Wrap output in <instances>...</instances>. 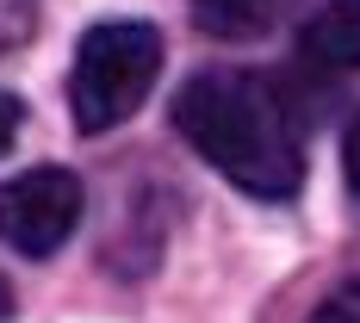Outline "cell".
<instances>
[{"label": "cell", "instance_id": "obj_6", "mask_svg": "<svg viewBox=\"0 0 360 323\" xmlns=\"http://www.w3.org/2000/svg\"><path fill=\"white\" fill-rule=\"evenodd\" d=\"M37 0H0V50H13V44H25L32 37V13Z\"/></svg>", "mask_w": 360, "mask_h": 323}, {"label": "cell", "instance_id": "obj_8", "mask_svg": "<svg viewBox=\"0 0 360 323\" xmlns=\"http://www.w3.org/2000/svg\"><path fill=\"white\" fill-rule=\"evenodd\" d=\"M342 175H348V186H354V199H360V118L348 125V137H342Z\"/></svg>", "mask_w": 360, "mask_h": 323}, {"label": "cell", "instance_id": "obj_3", "mask_svg": "<svg viewBox=\"0 0 360 323\" xmlns=\"http://www.w3.org/2000/svg\"><path fill=\"white\" fill-rule=\"evenodd\" d=\"M81 224V180L69 168H25L0 180V243L19 255H56Z\"/></svg>", "mask_w": 360, "mask_h": 323}, {"label": "cell", "instance_id": "obj_9", "mask_svg": "<svg viewBox=\"0 0 360 323\" xmlns=\"http://www.w3.org/2000/svg\"><path fill=\"white\" fill-rule=\"evenodd\" d=\"M193 6H205V19H224V13H255V6H261V0H193Z\"/></svg>", "mask_w": 360, "mask_h": 323}, {"label": "cell", "instance_id": "obj_5", "mask_svg": "<svg viewBox=\"0 0 360 323\" xmlns=\"http://www.w3.org/2000/svg\"><path fill=\"white\" fill-rule=\"evenodd\" d=\"M304 323H360V280H354V286H335Z\"/></svg>", "mask_w": 360, "mask_h": 323}, {"label": "cell", "instance_id": "obj_7", "mask_svg": "<svg viewBox=\"0 0 360 323\" xmlns=\"http://www.w3.org/2000/svg\"><path fill=\"white\" fill-rule=\"evenodd\" d=\"M19 125H25V106H19L13 94H0V156L13 149V137H19Z\"/></svg>", "mask_w": 360, "mask_h": 323}, {"label": "cell", "instance_id": "obj_1", "mask_svg": "<svg viewBox=\"0 0 360 323\" xmlns=\"http://www.w3.org/2000/svg\"><path fill=\"white\" fill-rule=\"evenodd\" d=\"M174 131L212 162L230 186L255 199H292L304 186V149L298 131L280 112V100L236 69H205L180 81L174 94Z\"/></svg>", "mask_w": 360, "mask_h": 323}, {"label": "cell", "instance_id": "obj_4", "mask_svg": "<svg viewBox=\"0 0 360 323\" xmlns=\"http://www.w3.org/2000/svg\"><path fill=\"white\" fill-rule=\"evenodd\" d=\"M304 63L317 69H360V0H329L298 37Z\"/></svg>", "mask_w": 360, "mask_h": 323}, {"label": "cell", "instance_id": "obj_2", "mask_svg": "<svg viewBox=\"0 0 360 323\" xmlns=\"http://www.w3.org/2000/svg\"><path fill=\"white\" fill-rule=\"evenodd\" d=\"M162 75V32L137 25V19H106L75 44V69H69V118L75 131L100 137L112 125H124L131 112L149 100Z\"/></svg>", "mask_w": 360, "mask_h": 323}, {"label": "cell", "instance_id": "obj_10", "mask_svg": "<svg viewBox=\"0 0 360 323\" xmlns=\"http://www.w3.org/2000/svg\"><path fill=\"white\" fill-rule=\"evenodd\" d=\"M13 317V286H6V274H0V323Z\"/></svg>", "mask_w": 360, "mask_h": 323}]
</instances>
